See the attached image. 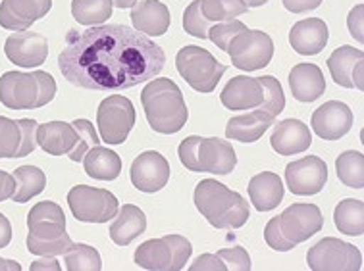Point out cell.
<instances>
[{"label": "cell", "instance_id": "50", "mask_svg": "<svg viewBox=\"0 0 364 271\" xmlns=\"http://www.w3.org/2000/svg\"><path fill=\"white\" fill-rule=\"evenodd\" d=\"M21 265L12 262V260H4L0 258V271H20Z\"/></svg>", "mask_w": 364, "mask_h": 271}, {"label": "cell", "instance_id": "44", "mask_svg": "<svg viewBox=\"0 0 364 271\" xmlns=\"http://www.w3.org/2000/svg\"><path fill=\"white\" fill-rule=\"evenodd\" d=\"M189 271H228V267L218 254H200L199 258L189 265Z\"/></svg>", "mask_w": 364, "mask_h": 271}, {"label": "cell", "instance_id": "37", "mask_svg": "<svg viewBox=\"0 0 364 271\" xmlns=\"http://www.w3.org/2000/svg\"><path fill=\"white\" fill-rule=\"evenodd\" d=\"M259 81L262 89H264V100H262L259 110L270 114L272 118H276V116L284 112L285 108V94L284 89H282V83L276 77H272V75L259 77Z\"/></svg>", "mask_w": 364, "mask_h": 271}, {"label": "cell", "instance_id": "23", "mask_svg": "<svg viewBox=\"0 0 364 271\" xmlns=\"http://www.w3.org/2000/svg\"><path fill=\"white\" fill-rule=\"evenodd\" d=\"M135 31L146 37H162L170 27V10L160 0H141L132 8Z\"/></svg>", "mask_w": 364, "mask_h": 271}, {"label": "cell", "instance_id": "20", "mask_svg": "<svg viewBox=\"0 0 364 271\" xmlns=\"http://www.w3.org/2000/svg\"><path fill=\"white\" fill-rule=\"evenodd\" d=\"M220 100L228 110H252L259 108L264 100V89L259 77L249 75H235L224 87Z\"/></svg>", "mask_w": 364, "mask_h": 271}, {"label": "cell", "instance_id": "10", "mask_svg": "<svg viewBox=\"0 0 364 271\" xmlns=\"http://www.w3.org/2000/svg\"><path fill=\"white\" fill-rule=\"evenodd\" d=\"M68 204L73 218L85 223H106L118 214V199L97 187L77 185L68 192Z\"/></svg>", "mask_w": 364, "mask_h": 271}, {"label": "cell", "instance_id": "25", "mask_svg": "<svg viewBox=\"0 0 364 271\" xmlns=\"http://www.w3.org/2000/svg\"><path fill=\"white\" fill-rule=\"evenodd\" d=\"M289 87L295 100L314 102L326 93V79L316 64H297L289 72Z\"/></svg>", "mask_w": 364, "mask_h": 271}, {"label": "cell", "instance_id": "13", "mask_svg": "<svg viewBox=\"0 0 364 271\" xmlns=\"http://www.w3.org/2000/svg\"><path fill=\"white\" fill-rule=\"evenodd\" d=\"M276 219L279 231L293 248L320 233L324 225L322 212L316 204H293Z\"/></svg>", "mask_w": 364, "mask_h": 271}, {"label": "cell", "instance_id": "36", "mask_svg": "<svg viewBox=\"0 0 364 271\" xmlns=\"http://www.w3.org/2000/svg\"><path fill=\"white\" fill-rule=\"evenodd\" d=\"M23 143L20 121L0 116V158H18Z\"/></svg>", "mask_w": 364, "mask_h": 271}, {"label": "cell", "instance_id": "18", "mask_svg": "<svg viewBox=\"0 0 364 271\" xmlns=\"http://www.w3.org/2000/svg\"><path fill=\"white\" fill-rule=\"evenodd\" d=\"M53 8V0H2L0 27L8 31H27L33 21L45 18Z\"/></svg>", "mask_w": 364, "mask_h": 271}, {"label": "cell", "instance_id": "4", "mask_svg": "<svg viewBox=\"0 0 364 271\" xmlns=\"http://www.w3.org/2000/svg\"><path fill=\"white\" fill-rule=\"evenodd\" d=\"M193 199L203 218L216 229H239L251 218L245 199L216 179L200 181Z\"/></svg>", "mask_w": 364, "mask_h": 271}, {"label": "cell", "instance_id": "40", "mask_svg": "<svg viewBox=\"0 0 364 271\" xmlns=\"http://www.w3.org/2000/svg\"><path fill=\"white\" fill-rule=\"evenodd\" d=\"M247 29V26L243 21L239 20H230V21H220L218 26H212L210 31H208V39L220 48V50H228V45L230 40L235 37V35L243 33Z\"/></svg>", "mask_w": 364, "mask_h": 271}, {"label": "cell", "instance_id": "3", "mask_svg": "<svg viewBox=\"0 0 364 271\" xmlns=\"http://www.w3.org/2000/svg\"><path fill=\"white\" fill-rule=\"evenodd\" d=\"M27 250L37 256H64L73 240L66 233V216L56 202L45 200L27 214Z\"/></svg>", "mask_w": 364, "mask_h": 271}, {"label": "cell", "instance_id": "46", "mask_svg": "<svg viewBox=\"0 0 364 271\" xmlns=\"http://www.w3.org/2000/svg\"><path fill=\"white\" fill-rule=\"evenodd\" d=\"M285 10H289L293 13H305L311 10H316L324 0H282Z\"/></svg>", "mask_w": 364, "mask_h": 271}, {"label": "cell", "instance_id": "26", "mask_svg": "<svg viewBox=\"0 0 364 271\" xmlns=\"http://www.w3.org/2000/svg\"><path fill=\"white\" fill-rule=\"evenodd\" d=\"M249 197H251L252 206L259 212H270L278 208L279 202L284 200V181L278 173L262 172L249 181Z\"/></svg>", "mask_w": 364, "mask_h": 271}, {"label": "cell", "instance_id": "5", "mask_svg": "<svg viewBox=\"0 0 364 271\" xmlns=\"http://www.w3.org/2000/svg\"><path fill=\"white\" fill-rule=\"evenodd\" d=\"M56 94V81L47 72H6L0 77V102L8 110L47 106Z\"/></svg>", "mask_w": 364, "mask_h": 271}, {"label": "cell", "instance_id": "22", "mask_svg": "<svg viewBox=\"0 0 364 271\" xmlns=\"http://www.w3.org/2000/svg\"><path fill=\"white\" fill-rule=\"evenodd\" d=\"M328 39H330V31L326 21L320 18L297 21L289 31V45L295 48V52L303 56H314L322 52L328 45Z\"/></svg>", "mask_w": 364, "mask_h": 271}, {"label": "cell", "instance_id": "42", "mask_svg": "<svg viewBox=\"0 0 364 271\" xmlns=\"http://www.w3.org/2000/svg\"><path fill=\"white\" fill-rule=\"evenodd\" d=\"M20 121L21 131H23V143H21V150L18 154V158H26L29 154L33 153L37 148V129H39V123L35 119H18Z\"/></svg>", "mask_w": 364, "mask_h": 271}, {"label": "cell", "instance_id": "45", "mask_svg": "<svg viewBox=\"0 0 364 271\" xmlns=\"http://www.w3.org/2000/svg\"><path fill=\"white\" fill-rule=\"evenodd\" d=\"M347 27L351 31L353 39H357V43L363 45L364 43V4H357L353 8L349 18H347Z\"/></svg>", "mask_w": 364, "mask_h": 271}, {"label": "cell", "instance_id": "1", "mask_svg": "<svg viewBox=\"0 0 364 271\" xmlns=\"http://www.w3.org/2000/svg\"><path fill=\"white\" fill-rule=\"evenodd\" d=\"M166 64L162 47L132 27L110 23L72 29L58 56L68 83L87 91H126L154 79Z\"/></svg>", "mask_w": 364, "mask_h": 271}, {"label": "cell", "instance_id": "41", "mask_svg": "<svg viewBox=\"0 0 364 271\" xmlns=\"http://www.w3.org/2000/svg\"><path fill=\"white\" fill-rule=\"evenodd\" d=\"M218 256L224 260L225 267L230 271H249L251 270V256L243 246H233V248H222Z\"/></svg>", "mask_w": 364, "mask_h": 271}, {"label": "cell", "instance_id": "27", "mask_svg": "<svg viewBox=\"0 0 364 271\" xmlns=\"http://www.w3.org/2000/svg\"><path fill=\"white\" fill-rule=\"evenodd\" d=\"M270 114L262 112L259 108H252V112L235 116L225 126V137L239 143H257L274 123Z\"/></svg>", "mask_w": 364, "mask_h": 271}, {"label": "cell", "instance_id": "6", "mask_svg": "<svg viewBox=\"0 0 364 271\" xmlns=\"http://www.w3.org/2000/svg\"><path fill=\"white\" fill-rule=\"evenodd\" d=\"M179 160L189 172H206L214 175H228L237 165V154L228 140L218 137H197L191 135L181 140L178 148Z\"/></svg>", "mask_w": 364, "mask_h": 271}, {"label": "cell", "instance_id": "47", "mask_svg": "<svg viewBox=\"0 0 364 271\" xmlns=\"http://www.w3.org/2000/svg\"><path fill=\"white\" fill-rule=\"evenodd\" d=\"M14 191H16V179H14V175L0 170V202L12 199Z\"/></svg>", "mask_w": 364, "mask_h": 271}, {"label": "cell", "instance_id": "2", "mask_svg": "<svg viewBox=\"0 0 364 271\" xmlns=\"http://www.w3.org/2000/svg\"><path fill=\"white\" fill-rule=\"evenodd\" d=\"M146 121L156 133L173 135L186 127L189 119L183 93L172 79H151L141 93Z\"/></svg>", "mask_w": 364, "mask_h": 271}, {"label": "cell", "instance_id": "35", "mask_svg": "<svg viewBox=\"0 0 364 271\" xmlns=\"http://www.w3.org/2000/svg\"><path fill=\"white\" fill-rule=\"evenodd\" d=\"M200 10L208 21H230L249 10L243 0H200Z\"/></svg>", "mask_w": 364, "mask_h": 271}, {"label": "cell", "instance_id": "16", "mask_svg": "<svg viewBox=\"0 0 364 271\" xmlns=\"http://www.w3.org/2000/svg\"><path fill=\"white\" fill-rule=\"evenodd\" d=\"M132 183L141 192H159L168 185L170 179V164L156 150L141 153L132 164Z\"/></svg>", "mask_w": 364, "mask_h": 271}, {"label": "cell", "instance_id": "33", "mask_svg": "<svg viewBox=\"0 0 364 271\" xmlns=\"http://www.w3.org/2000/svg\"><path fill=\"white\" fill-rule=\"evenodd\" d=\"M339 181L351 189H364V156L357 150H347L336 160Z\"/></svg>", "mask_w": 364, "mask_h": 271}, {"label": "cell", "instance_id": "19", "mask_svg": "<svg viewBox=\"0 0 364 271\" xmlns=\"http://www.w3.org/2000/svg\"><path fill=\"white\" fill-rule=\"evenodd\" d=\"M328 70L331 73V79L339 87L363 91V70H364V52L360 48L343 45L333 50L328 58Z\"/></svg>", "mask_w": 364, "mask_h": 271}, {"label": "cell", "instance_id": "7", "mask_svg": "<svg viewBox=\"0 0 364 271\" xmlns=\"http://www.w3.org/2000/svg\"><path fill=\"white\" fill-rule=\"evenodd\" d=\"M176 67L179 75L187 81V85L197 93L208 94L218 87L222 75L228 72V66L214 58L206 48L183 47L176 56Z\"/></svg>", "mask_w": 364, "mask_h": 271}, {"label": "cell", "instance_id": "39", "mask_svg": "<svg viewBox=\"0 0 364 271\" xmlns=\"http://www.w3.org/2000/svg\"><path fill=\"white\" fill-rule=\"evenodd\" d=\"M210 23L205 18V13L200 10V0H193L183 12V29L187 33L197 37V39H208V31H210Z\"/></svg>", "mask_w": 364, "mask_h": 271}, {"label": "cell", "instance_id": "38", "mask_svg": "<svg viewBox=\"0 0 364 271\" xmlns=\"http://www.w3.org/2000/svg\"><path fill=\"white\" fill-rule=\"evenodd\" d=\"M72 126L77 129V145H75V148L68 156H70L72 162H81L87 150L102 143V140H100L99 133L95 131V126L89 119H75Z\"/></svg>", "mask_w": 364, "mask_h": 271}, {"label": "cell", "instance_id": "34", "mask_svg": "<svg viewBox=\"0 0 364 271\" xmlns=\"http://www.w3.org/2000/svg\"><path fill=\"white\" fill-rule=\"evenodd\" d=\"M64 264L68 271H100L102 260L97 248L83 243L72 245V248L64 254Z\"/></svg>", "mask_w": 364, "mask_h": 271}, {"label": "cell", "instance_id": "51", "mask_svg": "<svg viewBox=\"0 0 364 271\" xmlns=\"http://www.w3.org/2000/svg\"><path fill=\"white\" fill-rule=\"evenodd\" d=\"M135 2H139V0H112L114 6L122 8V10H126V8H133L135 6Z\"/></svg>", "mask_w": 364, "mask_h": 271}, {"label": "cell", "instance_id": "52", "mask_svg": "<svg viewBox=\"0 0 364 271\" xmlns=\"http://www.w3.org/2000/svg\"><path fill=\"white\" fill-rule=\"evenodd\" d=\"M243 2H245L249 8H259V6H264L268 0H243Z\"/></svg>", "mask_w": 364, "mask_h": 271}, {"label": "cell", "instance_id": "17", "mask_svg": "<svg viewBox=\"0 0 364 271\" xmlns=\"http://www.w3.org/2000/svg\"><path fill=\"white\" fill-rule=\"evenodd\" d=\"M312 131L316 133L320 139L338 140L351 131L353 112L351 108L339 100H330L322 106L314 110L311 119Z\"/></svg>", "mask_w": 364, "mask_h": 271}, {"label": "cell", "instance_id": "15", "mask_svg": "<svg viewBox=\"0 0 364 271\" xmlns=\"http://www.w3.org/2000/svg\"><path fill=\"white\" fill-rule=\"evenodd\" d=\"M6 58L20 67H39L47 62L48 40L41 33L14 31L4 43Z\"/></svg>", "mask_w": 364, "mask_h": 271}, {"label": "cell", "instance_id": "48", "mask_svg": "<svg viewBox=\"0 0 364 271\" xmlns=\"http://www.w3.org/2000/svg\"><path fill=\"white\" fill-rule=\"evenodd\" d=\"M12 240V225L4 214L0 212V248H6Z\"/></svg>", "mask_w": 364, "mask_h": 271}, {"label": "cell", "instance_id": "21", "mask_svg": "<svg viewBox=\"0 0 364 271\" xmlns=\"http://www.w3.org/2000/svg\"><path fill=\"white\" fill-rule=\"evenodd\" d=\"M312 135L309 126H305L301 119H284L274 127L270 137L272 148L279 156H293L301 154L311 148Z\"/></svg>", "mask_w": 364, "mask_h": 271}, {"label": "cell", "instance_id": "29", "mask_svg": "<svg viewBox=\"0 0 364 271\" xmlns=\"http://www.w3.org/2000/svg\"><path fill=\"white\" fill-rule=\"evenodd\" d=\"M83 167L89 177L99 181H114L122 173V160L114 150L105 146H93L83 156Z\"/></svg>", "mask_w": 364, "mask_h": 271}, {"label": "cell", "instance_id": "28", "mask_svg": "<svg viewBox=\"0 0 364 271\" xmlns=\"http://www.w3.org/2000/svg\"><path fill=\"white\" fill-rule=\"evenodd\" d=\"M146 229V216L145 212L133 204L122 206L116 214L114 223L110 225V238L114 245L127 246L132 240L143 235Z\"/></svg>", "mask_w": 364, "mask_h": 271}, {"label": "cell", "instance_id": "9", "mask_svg": "<svg viewBox=\"0 0 364 271\" xmlns=\"http://www.w3.org/2000/svg\"><path fill=\"white\" fill-rule=\"evenodd\" d=\"M135 108L124 94H112L100 102L97 110V126L100 140L106 145H122L135 126Z\"/></svg>", "mask_w": 364, "mask_h": 271}, {"label": "cell", "instance_id": "14", "mask_svg": "<svg viewBox=\"0 0 364 271\" xmlns=\"http://www.w3.org/2000/svg\"><path fill=\"white\" fill-rule=\"evenodd\" d=\"M328 181V165L318 156H305L285 167V183L289 191L299 197L318 194Z\"/></svg>", "mask_w": 364, "mask_h": 271}, {"label": "cell", "instance_id": "12", "mask_svg": "<svg viewBox=\"0 0 364 271\" xmlns=\"http://www.w3.org/2000/svg\"><path fill=\"white\" fill-rule=\"evenodd\" d=\"M306 264L312 271H360L363 254L357 246L336 237H326L309 248Z\"/></svg>", "mask_w": 364, "mask_h": 271}, {"label": "cell", "instance_id": "11", "mask_svg": "<svg viewBox=\"0 0 364 271\" xmlns=\"http://www.w3.org/2000/svg\"><path fill=\"white\" fill-rule=\"evenodd\" d=\"M232 64L243 72H257L270 64L274 56V40L268 33L259 29H245L243 33L235 35L228 50Z\"/></svg>", "mask_w": 364, "mask_h": 271}, {"label": "cell", "instance_id": "32", "mask_svg": "<svg viewBox=\"0 0 364 271\" xmlns=\"http://www.w3.org/2000/svg\"><path fill=\"white\" fill-rule=\"evenodd\" d=\"M112 0H72L73 20L81 26H102L112 18Z\"/></svg>", "mask_w": 364, "mask_h": 271}, {"label": "cell", "instance_id": "49", "mask_svg": "<svg viewBox=\"0 0 364 271\" xmlns=\"http://www.w3.org/2000/svg\"><path fill=\"white\" fill-rule=\"evenodd\" d=\"M31 271H41V270H50V271H60V264L54 260V256H47V260H41V262H33L31 264V267H29Z\"/></svg>", "mask_w": 364, "mask_h": 271}, {"label": "cell", "instance_id": "24", "mask_svg": "<svg viewBox=\"0 0 364 271\" xmlns=\"http://www.w3.org/2000/svg\"><path fill=\"white\" fill-rule=\"evenodd\" d=\"M37 145L50 156L70 154L77 145V129L66 121H48L37 129Z\"/></svg>", "mask_w": 364, "mask_h": 271}, {"label": "cell", "instance_id": "30", "mask_svg": "<svg viewBox=\"0 0 364 271\" xmlns=\"http://www.w3.org/2000/svg\"><path fill=\"white\" fill-rule=\"evenodd\" d=\"M12 175L16 179V191L12 194V200L18 204L29 202L33 197L45 191V185H47L45 172H41L35 165H21L18 170H14Z\"/></svg>", "mask_w": 364, "mask_h": 271}, {"label": "cell", "instance_id": "8", "mask_svg": "<svg viewBox=\"0 0 364 271\" xmlns=\"http://www.w3.org/2000/svg\"><path fill=\"white\" fill-rule=\"evenodd\" d=\"M193 246L181 235H166L151 238L135 250V264L149 271H179L183 270L191 256Z\"/></svg>", "mask_w": 364, "mask_h": 271}, {"label": "cell", "instance_id": "31", "mask_svg": "<svg viewBox=\"0 0 364 271\" xmlns=\"http://www.w3.org/2000/svg\"><path fill=\"white\" fill-rule=\"evenodd\" d=\"M333 221L339 231L349 237H363L364 233V202L357 199L341 200L333 212Z\"/></svg>", "mask_w": 364, "mask_h": 271}, {"label": "cell", "instance_id": "43", "mask_svg": "<svg viewBox=\"0 0 364 271\" xmlns=\"http://www.w3.org/2000/svg\"><path fill=\"white\" fill-rule=\"evenodd\" d=\"M264 240H266V245L270 246V248H274V250H278V252H287V250H291L293 246L285 240V237L282 235V231H279V227H278V219L276 218H272L270 221H268V225H266V229H264Z\"/></svg>", "mask_w": 364, "mask_h": 271}]
</instances>
